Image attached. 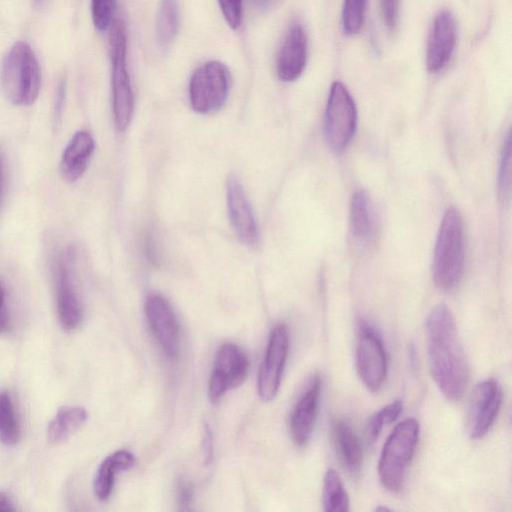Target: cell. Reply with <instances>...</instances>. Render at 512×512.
<instances>
[{"instance_id": "cell-1", "label": "cell", "mask_w": 512, "mask_h": 512, "mask_svg": "<svg viewBox=\"0 0 512 512\" xmlns=\"http://www.w3.org/2000/svg\"><path fill=\"white\" fill-rule=\"evenodd\" d=\"M428 358L432 377L450 401L464 395L469 378L468 364L451 310L434 307L426 319Z\"/></svg>"}, {"instance_id": "cell-2", "label": "cell", "mask_w": 512, "mask_h": 512, "mask_svg": "<svg viewBox=\"0 0 512 512\" xmlns=\"http://www.w3.org/2000/svg\"><path fill=\"white\" fill-rule=\"evenodd\" d=\"M0 83L6 99L14 105L28 106L38 98L41 72L37 57L26 42H15L3 59Z\"/></svg>"}, {"instance_id": "cell-3", "label": "cell", "mask_w": 512, "mask_h": 512, "mask_svg": "<svg viewBox=\"0 0 512 512\" xmlns=\"http://www.w3.org/2000/svg\"><path fill=\"white\" fill-rule=\"evenodd\" d=\"M464 259L462 217L456 208L451 207L442 218L434 249L433 278L439 289L450 291L459 284Z\"/></svg>"}, {"instance_id": "cell-4", "label": "cell", "mask_w": 512, "mask_h": 512, "mask_svg": "<svg viewBox=\"0 0 512 512\" xmlns=\"http://www.w3.org/2000/svg\"><path fill=\"white\" fill-rule=\"evenodd\" d=\"M419 431L418 420L407 418L387 438L378 462L379 478L387 490L398 492L403 488L407 469L416 450Z\"/></svg>"}, {"instance_id": "cell-5", "label": "cell", "mask_w": 512, "mask_h": 512, "mask_svg": "<svg viewBox=\"0 0 512 512\" xmlns=\"http://www.w3.org/2000/svg\"><path fill=\"white\" fill-rule=\"evenodd\" d=\"M109 47L114 123L119 131H124L132 118L134 96L127 69V35L121 20H113L110 26Z\"/></svg>"}, {"instance_id": "cell-6", "label": "cell", "mask_w": 512, "mask_h": 512, "mask_svg": "<svg viewBox=\"0 0 512 512\" xmlns=\"http://www.w3.org/2000/svg\"><path fill=\"white\" fill-rule=\"evenodd\" d=\"M357 126V108L347 87L332 83L327 100L324 129L331 149L342 152L352 140Z\"/></svg>"}, {"instance_id": "cell-7", "label": "cell", "mask_w": 512, "mask_h": 512, "mask_svg": "<svg viewBox=\"0 0 512 512\" xmlns=\"http://www.w3.org/2000/svg\"><path fill=\"white\" fill-rule=\"evenodd\" d=\"M230 78L227 67L218 61L199 66L189 82V99L194 111L209 114L219 110L226 102Z\"/></svg>"}, {"instance_id": "cell-8", "label": "cell", "mask_w": 512, "mask_h": 512, "mask_svg": "<svg viewBox=\"0 0 512 512\" xmlns=\"http://www.w3.org/2000/svg\"><path fill=\"white\" fill-rule=\"evenodd\" d=\"M502 404V389L495 379H487L476 385L471 393L466 430L469 438H483L493 426Z\"/></svg>"}, {"instance_id": "cell-9", "label": "cell", "mask_w": 512, "mask_h": 512, "mask_svg": "<svg viewBox=\"0 0 512 512\" xmlns=\"http://www.w3.org/2000/svg\"><path fill=\"white\" fill-rule=\"evenodd\" d=\"M356 367L362 382L370 391L381 389L387 375V355L382 340L366 323L359 328Z\"/></svg>"}, {"instance_id": "cell-10", "label": "cell", "mask_w": 512, "mask_h": 512, "mask_svg": "<svg viewBox=\"0 0 512 512\" xmlns=\"http://www.w3.org/2000/svg\"><path fill=\"white\" fill-rule=\"evenodd\" d=\"M248 359L234 343H224L217 350L214 369L208 384V396L212 403L243 383L248 372Z\"/></svg>"}, {"instance_id": "cell-11", "label": "cell", "mask_w": 512, "mask_h": 512, "mask_svg": "<svg viewBox=\"0 0 512 512\" xmlns=\"http://www.w3.org/2000/svg\"><path fill=\"white\" fill-rule=\"evenodd\" d=\"M289 351V330L284 323L277 324L271 331L265 357L258 374L257 390L264 401L276 396Z\"/></svg>"}, {"instance_id": "cell-12", "label": "cell", "mask_w": 512, "mask_h": 512, "mask_svg": "<svg viewBox=\"0 0 512 512\" xmlns=\"http://www.w3.org/2000/svg\"><path fill=\"white\" fill-rule=\"evenodd\" d=\"M456 36L454 15L446 9L439 11L433 19L426 46V68L430 73L440 72L449 63Z\"/></svg>"}, {"instance_id": "cell-13", "label": "cell", "mask_w": 512, "mask_h": 512, "mask_svg": "<svg viewBox=\"0 0 512 512\" xmlns=\"http://www.w3.org/2000/svg\"><path fill=\"white\" fill-rule=\"evenodd\" d=\"M145 313L163 351L170 358H176L180 344L179 326L170 303L158 293L149 294L145 301Z\"/></svg>"}, {"instance_id": "cell-14", "label": "cell", "mask_w": 512, "mask_h": 512, "mask_svg": "<svg viewBox=\"0 0 512 512\" xmlns=\"http://www.w3.org/2000/svg\"><path fill=\"white\" fill-rule=\"evenodd\" d=\"M226 199L230 223L238 238L246 245H256L259 238L257 222L243 186L235 175L227 179Z\"/></svg>"}, {"instance_id": "cell-15", "label": "cell", "mask_w": 512, "mask_h": 512, "mask_svg": "<svg viewBox=\"0 0 512 512\" xmlns=\"http://www.w3.org/2000/svg\"><path fill=\"white\" fill-rule=\"evenodd\" d=\"M307 54V33L301 23L294 22L286 32L277 55L278 78L284 82L297 80L305 69Z\"/></svg>"}, {"instance_id": "cell-16", "label": "cell", "mask_w": 512, "mask_h": 512, "mask_svg": "<svg viewBox=\"0 0 512 512\" xmlns=\"http://www.w3.org/2000/svg\"><path fill=\"white\" fill-rule=\"evenodd\" d=\"M56 304L59 321L67 331L82 321V306L74 285L68 255L60 256L55 267Z\"/></svg>"}, {"instance_id": "cell-17", "label": "cell", "mask_w": 512, "mask_h": 512, "mask_svg": "<svg viewBox=\"0 0 512 512\" xmlns=\"http://www.w3.org/2000/svg\"><path fill=\"white\" fill-rule=\"evenodd\" d=\"M321 377L315 374L296 403L290 419V432L298 446H305L312 434L319 406Z\"/></svg>"}, {"instance_id": "cell-18", "label": "cell", "mask_w": 512, "mask_h": 512, "mask_svg": "<svg viewBox=\"0 0 512 512\" xmlns=\"http://www.w3.org/2000/svg\"><path fill=\"white\" fill-rule=\"evenodd\" d=\"M95 149L92 135L86 130L77 131L66 145L60 162L62 177L75 182L85 173Z\"/></svg>"}, {"instance_id": "cell-19", "label": "cell", "mask_w": 512, "mask_h": 512, "mask_svg": "<svg viewBox=\"0 0 512 512\" xmlns=\"http://www.w3.org/2000/svg\"><path fill=\"white\" fill-rule=\"evenodd\" d=\"M332 434L342 464L350 473L357 474L362 466L363 452L353 428L343 419H334Z\"/></svg>"}, {"instance_id": "cell-20", "label": "cell", "mask_w": 512, "mask_h": 512, "mask_svg": "<svg viewBox=\"0 0 512 512\" xmlns=\"http://www.w3.org/2000/svg\"><path fill=\"white\" fill-rule=\"evenodd\" d=\"M134 464L135 457L127 450H118L107 456L100 464L94 478L95 496L100 501L107 500L112 493L116 474L131 469Z\"/></svg>"}, {"instance_id": "cell-21", "label": "cell", "mask_w": 512, "mask_h": 512, "mask_svg": "<svg viewBox=\"0 0 512 512\" xmlns=\"http://www.w3.org/2000/svg\"><path fill=\"white\" fill-rule=\"evenodd\" d=\"M87 417V411L83 407H61L48 424L47 439L49 443L57 445L66 441L83 426Z\"/></svg>"}, {"instance_id": "cell-22", "label": "cell", "mask_w": 512, "mask_h": 512, "mask_svg": "<svg viewBox=\"0 0 512 512\" xmlns=\"http://www.w3.org/2000/svg\"><path fill=\"white\" fill-rule=\"evenodd\" d=\"M374 210L366 191L354 192L350 203V229L358 240L369 239L374 232Z\"/></svg>"}, {"instance_id": "cell-23", "label": "cell", "mask_w": 512, "mask_h": 512, "mask_svg": "<svg viewBox=\"0 0 512 512\" xmlns=\"http://www.w3.org/2000/svg\"><path fill=\"white\" fill-rule=\"evenodd\" d=\"M179 27V12L176 0H161L156 16V38L162 49H167L175 40Z\"/></svg>"}, {"instance_id": "cell-24", "label": "cell", "mask_w": 512, "mask_h": 512, "mask_svg": "<svg viewBox=\"0 0 512 512\" xmlns=\"http://www.w3.org/2000/svg\"><path fill=\"white\" fill-rule=\"evenodd\" d=\"M323 505L327 512H347L349 498L342 480L333 468L326 471L323 483Z\"/></svg>"}, {"instance_id": "cell-25", "label": "cell", "mask_w": 512, "mask_h": 512, "mask_svg": "<svg viewBox=\"0 0 512 512\" xmlns=\"http://www.w3.org/2000/svg\"><path fill=\"white\" fill-rule=\"evenodd\" d=\"M20 424L10 394L0 391V442L14 446L20 439Z\"/></svg>"}, {"instance_id": "cell-26", "label": "cell", "mask_w": 512, "mask_h": 512, "mask_svg": "<svg viewBox=\"0 0 512 512\" xmlns=\"http://www.w3.org/2000/svg\"><path fill=\"white\" fill-rule=\"evenodd\" d=\"M402 409V402L397 400L374 413L369 418L366 426V434L369 441L374 442L378 438L383 427L394 422L399 417Z\"/></svg>"}, {"instance_id": "cell-27", "label": "cell", "mask_w": 512, "mask_h": 512, "mask_svg": "<svg viewBox=\"0 0 512 512\" xmlns=\"http://www.w3.org/2000/svg\"><path fill=\"white\" fill-rule=\"evenodd\" d=\"M367 0H344L342 8V27L346 35L360 32L365 19Z\"/></svg>"}, {"instance_id": "cell-28", "label": "cell", "mask_w": 512, "mask_h": 512, "mask_svg": "<svg viewBox=\"0 0 512 512\" xmlns=\"http://www.w3.org/2000/svg\"><path fill=\"white\" fill-rule=\"evenodd\" d=\"M115 0H91L92 21L98 31H106L113 22Z\"/></svg>"}, {"instance_id": "cell-29", "label": "cell", "mask_w": 512, "mask_h": 512, "mask_svg": "<svg viewBox=\"0 0 512 512\" xmlns=\"http://www.w3.org/2000/svg\"><path fill=\"white\" fill-rule=\"evenodd\" d=\"M511 185V137L508 135L502 149L499 175L498 190L500 197L506 198L510 194Z\"/></svg>"}, {"instance_id": "cell-30", "label": "cell", "mask_w": 512, "mask_h": 512, "mask_svg": "<svg viewBox=\"0 0 512 512\" xmlns=\"http://www.w3.org/2000/svg\"><path fill=\"white\" fill-rule=\"evenodd\" d=\"M222 14L232 29H238L242 21V0H218Z\"/></svg>"}, {"instance_id": "cell-31", "label": "cell", "mask_w": 512, "mask_h": 512, "mask_svg": "<svg viewBox=\"0 0 512 512\" xmlns=\"http://www.w3.org/2000/svg\"><path fill=\"white\" fill-rule=\"evenodd\" d=\"M400 0H380V11L386 28L393 32L399 21Z\"/></svg>"}, {"instance_id": "cell-32", "label": "cell", "mask_w": 512, "mask_h": 512, "mask_svg": "<svg viewBox=\"0 0 512 512\" xmlns=\"http://www.w3.org/2000/svg\"><path fill=\"white\" fill-rule=\"evenodd\" d=\"M177 499L181 510H189L193 501V485L190 480L180 478L177 483Z\"/></svg>"}, {"instance_id": "cell-33", "label": "cell", "mask_w": 512, "mask_h": 512, "mask_svg": "<svg viewBox=\"0 0 512 512\" xmlns=\"http://www.w3.org/2000/svg\"><path fill=\"white\" fill-rule=\"evenodd\" d=\"M203 463L209 465L213 459V438L212 433L207 424L204 427L202 440Z\"/></svg>"}, {"instance_id": "cell-34", "label": "cell", "mask_w": 512, "mask_h": 512, "mask_svg": "<svg viewBox=\"0 0 512 512\" xmlns=\"http://www.w3.org/2000/svg\"><path fill=\"white\" fill-rule=\"evenodd\" d=\"M66 86L65 81H60L56 90L55 103H54V117L56 122H59L62 116L64 101H65Z\"/></svg>"}, {"instance_id": "cell-35", "label": "cell", "mask_w": 512, "mask_h": 512, "mask_svg": "<svg viewBox=\"0 0 512 512\" xmlns=\"http://www.w3.org/2000/svg\"><path fill=\"white\" fill-rule=\"evenodd\" d=\"M9 325L8 312L6 306L5 288L0 281V334L5 332Z\"/></svg>"}, {"instance_id": "cell-36", "label": "cell", "mask_w": 512, "mask_h": 512, "mask_svg": "<svg viewBox=\"0 0 512 512\" xmlns=\"http://www.w3.org/2000/svg\"><path fill=\"white\" fill-rule=\"evenodd\" d=\"M15 509L11 498L7 494L0 492V511H14Z\"/></svg>"}, {"instance_id": "cell-37", "label": "cell", "mask_w": 512, "mask_h": 512, "mask_svg": "<svg viewBox=\"0 0 512 512\" xmlns=\"http://www.w3.org/2000/svg\"><path fill=\"white\" fill-rule=\"evenodd\" d=\"M2 187H3V160H2V155L0 152V198H1V194H2Z\"/></svg>"}, {"instance_id": "cell-38", "label": "cell", "mask_w": 512, "mask_h": 512, "mask_svg": "<svg viewBox=\"0 0 512 512\" xmlns=\"http://www.w3.org/2000/svg\"><path fill=\"white\" fill-rule=\"evenodd\" d=\"M259 6H267L271 0H254Z\"/></svg>"}, {"instance_id": "cell-39", "label": "cell", "mask_w": 512, "mask_h": 512, "mask_svg": "<svg viewBox=\"0 0 512 512\" xmlns=\"http://www.w3.org/2000/svg\"><path fill=\"white\" fill-rule=\"evenodd\" d=\"M35 6H40L42 3V0H32Z\"/></svg>"}]
</instances>
